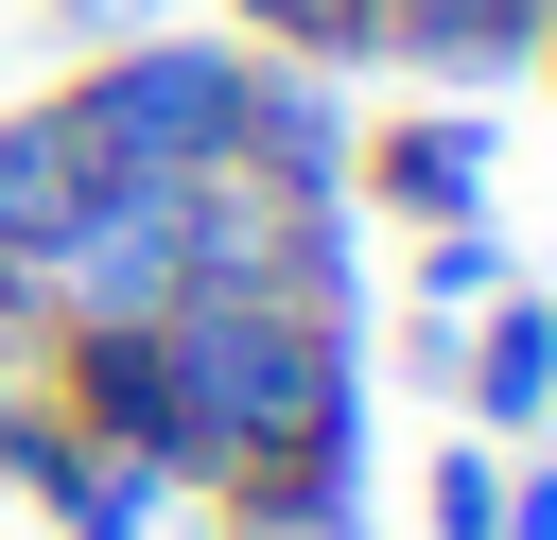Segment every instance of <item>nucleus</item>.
Returning a JSON list of instances; mask_svg holds the SVG:
<instances>
[{
	"instance_id": "f257e3e1",
	"label": "nucleus",
	"mask_w": 557,
	"mask_h": 540,
	"mask_svg": "<svg viewBox=\"0 0 557 540\" xmlns=\"http://www.w3.org/2000/svg\"><path fill=\"white\" fill-rule=\"evenodd\" d=\"M244 35H104L52 105H70V139H87V174H226V139H244Z\"/></svg>"
},
{
	"instance_id": "f03ea898",
	"label": "nucleus",
	"mask_w": 557,
	"mask_h": 540,
	"mask_svg": "<svg viewBox=\"0 0 557 540\" xmlns=\"http://www.w3.org/2000/svg\"><path fill=\"white\" fill-rule=\"evenodd\" d=\"M191 279V174H87L70 226L17 261V331H139Z\"/></svg>"
},
{
	"instance_id": "7ed1b4c3",
	"label": "nucleus",
	"mask_w": 557,
	"mask_h": 540,
	"mask_svg": "<svg viewBox=\"0 0 557 540\" xmlns=\"http://www.w3.org/2000/svg\"><path fill=\"white\" fill-rule=\"evenodd\" d=\"M35 366H52V401L87 418V453L191 488V418H174V348H157V314H139V331H35Z\"/></svg>"
},
{
	"instance_id": "20e7f679",
	"label": "nucleus",
	"mask_w": 557,
	"mask_h": 540,
	"mask_svg": "<svg viewBox=\"0 0 557 540\" xmlns=\"http://www.w3.org/2000/svg\"><path fill=\"white\" fill-rule=\"evenodd\" d=\"M487 174H505V139H487L470 105H400V122L348 139V209H400V226H470Z\"/></svg>"
},
{
	"instance_id": "39448f33",
	"label": "nucleus",
	"mask_w": 557,
	"mask_h": 540,
	"mask_svg": "<svg viewBox=\"0 0 557 540\" xmlns=\"http://www.w3.org/2000/svg\"><path fill=\"white\" fill-rule=\"evenodd\" d=\"M348 139H366V122H348V70H296V52H261V70H244V139H226V157H244L261 192L348 209Z\"/></svg>"
},
{
	"instance_id": "423d86ee",
	"label": "nucleus",
	"mask_w": 557,
	"mask_h": 540,
	"mask_svg": "<svg viewBox=\"0 0 557 540\" xmlns=\"http://www.w3.org/2000/svg\"><path fill=\"white\" fill-rule=\"evenodd\" d=\"M453 418L470 435H557V296H487L470 331H453Z\"/></svg>"
},
{
	"instance_id": "0eeeda50",
	"label": "nucleus",
	"mask_w": 557,
	"mask_h": 540,
	"mask_svg": "<svg viewBox=\"0 0 557 540\" xmlns=\"http://www.w3.org/2000/svg\"><path fill=\"white\" fill-rule=\"evenodd\" d=\"M540 17H557V0H383V70L487 87V70H540Z\"/></svg>"
},
{
	"instance_id": "6e6552de",
	"label": "nucleus",
	"mask_w": 557,
	"mask_h": 540,
	"mask_svg": "<svg viewBox=\"0 0 557 540\" xmlns=\"http://www.w3.org/2000/svg\"><path fill=\"white\" fill-rule=\"evenodd\" d=\"M70 192H87L70 105H52V87H35V105H0V261H35V244L70 226Z\"/></svg>"
},
{
	"instance_id": "1a4fd4ad",
	"label": "nucleus",
	"mask_w": 557,
	"mask_h": 540,
	"mask_svg": "<svg viewBox=\"0 0 557 540\" xmlns=\"http://www.w3.org/2000/svg\"><path fill=\"white\" fill-rule=\"evenodd\" d=\"M87 470H104V453H87V418L52 401V366H0V488H17L35 523H52V505H70Z\"/></svg>"
},
{
	"instance_id": "9d476101",
	"label": "nucleus",
	"mask_w": 557,
	"mask_h": 540,
	"mask_svg": "<svg viewBox=\"0 0 557 540\" xmlns=\"http://www.w3.org/2000/svg\"><path fill=\"white\" fill-rule=\"evenodd\" d=\"M226 35L296 70H383V0H226Z\"/></svg>"
},
{
	"instance_id": "9b49d317",
	"label": "nucleus",
	"mask_w": 557,
	"mask_h": 540,
	"mask_svg": "<svg viewBox=\"0 0 557 540\" xmlns=\"http://www.w3.org/2000/svg\"><path fill=\"white\" fill-rule=\"evenodd\" d=\"M209 505H226V540H383L366 488H313V470H261V488H209Z\"/></svg>"
},
{
	"instance_id": "f8f14e48",
	"label": "nucleus",
	"mask_w": 557,
	"mask_h": 540,
	"mask_svg": "<svg viewBox=\"0 0 557 540\" xmlns=\"http://www.w3.org/2000/svg\"><path fill=\"white\" fill-rule=\"evenodd\" d=\"M418 523H435V540H505V435H470V418H453V435H435V470H418Z\"/></svg>"
},
{
	"instance_id": "ddd939ff",
	"label": "nucleus",
	"mask_w": 557,
	"mask_h": 540,
	"mask_svg": "<svg viewBox=\"0 0 557 540\" xmlns=\"http://www.w3.org/2000/svg\"><path fill=\"white\" fill-rule=\"evenodd\" d=\"M487 296H522L505 279V226L470 209V226H418V314H487Z\"/></svg>"
},
{
	"instance_id": "4468645a",
	"label": "nucleus",
	"mask_w": 557,
	"mask_h": 540,
	"mask_svg": "<svg viewBox=\"0 0 557 540\" xmlns=\"http://www.w3.org/2000/svg\"><path fill=\"white\" fill-rule=\"evenodd\" d=\"M52 540H157V470H122V453H104V470L52 505Z\"/></svg>"
},
{
	"instance_id": "2eb2a0df",
	"label": "nucleus",
	"mask_w": 557,
	"mask_h": 540,
	"mask_svg": "<svg viewBox=\"0 0 557 540\" xmlns=\"http://www.w3.org/2000/svg\"><path fill=\"white\" fill-rule=\"evenodd\" d=\"M505 540H557V435L505 453Z\"/></svg>"
},
{
	"instance_id": "dca6fc26",
	"label": "nucleus",
	"mask_w": 557,
	"mask_h": 540,
	"mask_svg": "<svg viewBox=\"0 0 557 540\" xmlns=\"http://www.w3.org/2000/svg\"><path fill=\"white\" fill-rule=\"evenodd\" d=\"M52 17H70L87 52H104V35H139V0H52Z\"/></svg>"
},
{
	"instance_id": "f3484780",
	"label": "nucleus",
	"mask_w": 557,
	"mask_h": 540,
	"mask_svg": "<svg viewBox=\"0 0 557 540\" xmlns=\"http://www.w3.org/2000/svg\"><path fill=\"white\" fill-rule=\"evenodd\" d=\"M0 331H17V261H0Z\"/></svg>"
},
{
	"instance_id": "a211bd4d",
	"label": "nucleus",
	"mask_w": 557,
	"mask_h": 540,
	"mask_svg": "<svg viewBox=\"0 0 557 540\" xmlns=\"http://www.w3.org/2000/svg\"><path fill=\"white\" fill-rule=\"evenodd\" d=\"M540 70H557V17H540Z\"/></svg>"
}]
</instances>
